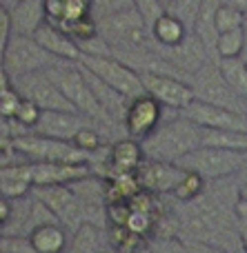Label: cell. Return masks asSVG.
I'll list each match as a JSON object with an SVG mask.
<instances>
[{"label":"cell","instance_id":"46","mask_svg":"<svg viewBox=\"0 0 247 253\" xmlns=\"http://www.w3.org/2000/svg\"><path fill=\"white\" fill-rule=\"evenodd\" d=\"M13 2H18V0H4V7H11Z\"/></svg>","mask_w":247,"mask_h":253},{"label":"cell","instance_id":"15","mask_svg":"<svg viewBox=\"0 0 247 253\" xmlns=\"http://www.w3.org/2000/svg\"><path fill=\"white\" fill-rule=\"evenodd\" d=\"M87 125H94L87 116L78 114V111H43L40 120L31 129V133H40L47 138L67 140L71 142L74 135Z\"/></svg>","mask_w":247,"mask_h":253},{"label":"cell","instance_id":"23","mask_svg":"<svg viewBox=\"0 0 247 253\" xmlns=\"http://www.w3.org/2000/svg\"><path fill=\"white\" fill-rule=\"evenodd\" d=\"M221 76L239 98L247 100V62L243 58H216Z\"/></svg>","mask_w":247,"mask_h":253},{"label":"cell","instance_id":"16","mask_svg":"<svg viewBox=\"0 0 247 253\" xmlns=\"http://www.w3.org/2000/svg\"><path fill=\"white\" fill-rule=\"evenodd\" d=\"M34 40L49 53V56L56 58V60L80 62V58H83V53H80V49H78V42H76L60 25H56V22L45 20L43 25L36 29Z\"/></svg>","mask_w":247,"mask_h":253},{"label":"cell","instance_id":"37","mask_svg":"<svg viewBox=\"0 0 247 253\" xmlns=\"http://www.w3.org/2000/svg\"><path fill=\"white\" fill-rule=\"evenodd\" d=\"M11 36V20H9V9L0 2V62H2V53L7 47V40Z\"/></svg>","mask_w":247,"mask_h":253},{"label":"cell","instance_id":"12","mask_svg":"<svg viewBox=\"0 0 247 253\" xmlns=\"http://www.w3.org/2000/svg\"><path fill=\"white\" fill-rule=\"evenodd\" d=\"M160 123H163V105L156 98H151L149 93H143V96L129 100L127 114L123 120V126L129 138L145 140L151 131H156Z\"/></svg>","mask_w":247,"mask_h":253},{"label":"cell","instance_id":"25","mask_svg":"<svg viewBox=\"0 0 247 253\" xmlns=\"http://www.w3.org/2000/svg\"><path fill=\"white\" fill-rule=\"evenodd\" d=\"M107 240L116 249V253H145L147 238L129 231L127 227H109L107 229Z\"/></svg>","mask_w":247,"mask_h":253},{"label":"cell","instance_id":"29","mask_svg":"<svg viewBox=\"0 0 247 253\" xmlns=\"http://www.w3.org/2000/svg\"><path fill=\"white\" fill-rule=\"evenodd\" d=\"M165 11L172 13L174 18H178V20L192 31L196 18H198V11H200V0H172V2L165 7Z\"/></svg>","mask_w":247,"mask_h":253},{"label":"cell","instance_id":"6","mask_svg":"<svg viewBox=\"0 0 247 253\" xmlns=\"http://www.w3.org/2000/svg\"><path fill=\"white\" fill-rule=\"evenodd\" d=\"M53 62H56V58L49 56L34 40V36L11 34L7 40V47H4L0 67L9 78H20V76L47 69Z\"/></svg>","mask_w":247,"mask_h":253},{"label":"cell","instance_id":"19","mask_svg":"<svg viewBox=\"0 0 247 253\" xmlns=\"http://www.w3.org/2000/svg\"><path fill=\"white\" fill-rule=\"evenodd\" d=\"M7 9H9V20H11V34L34 36L36 29L47 20L45 0H18Z\"/></svg>","mask_w":247,"mask_h":253},{"label":"cell","instance_id":"27","mask_svg":"<svg viewBox=\"0 0 247 253\" xmlns=\"http://www.w3.org/2000/svg\"><path fill=\"white\" fill-rule=\"evenodd\" d=\"M243 18H245V13L241 11V9H236L234 4L223 0V2L216 7V11H214V27H216L218 34L234 31V29H241Z\"/></svg>","mask_w":247,"mask_h":253},{"label":"cell","instance_id":"41","mask_svg":"<svg viewBox=\"0 0 247 253\" xmlns=\"http://www.w3.org/2000/svg\"><path fill=\"white\" fill-rule=\"evenodd\" d=\"M239 173H241V180H239V189H241V191H239V196L247 202V167L243 171H239Z\"/></svg>","mask_w":247,"mask_h":253},{"label":"cell","instance_id":"8","mask_svg":"<svg viewBox=\"0 0 247 253\" xmlns=\"http://www.w3.org/2000/svg\"><path fill=\"white\" fill-rule=\"evenodd\" d=\"M80 65L87 71H92L96 78H100L105 84H109L111 89H116L127 100H134V98L145 93L141 74L114 56H83Z\"/></svg>","mask_w":247,"mask_h":253},{"label":"cell","instance_id":"7","mask_svg":"<svg viewBox=\"0 0 247 253\" xmlns=\"http://www.w3.org/2000/svg\"><path fill=\"white\" fill-rule=\"evenodd\" d=\"M190 84H192V91H194L196 100H203L214 107H223V109H230V111H236V114L247 116V100L239 98L232 91V87L221 76V69H218L216 60H209L205 67H200L190 78Z\"/></svg>","mask_w":247,"mask_h":253},{"label":"cell","instance_id":"13","mask_svg":"<svg viewBox=\"0 0 247 253\" xmlns=\"http://www.w3.org/2000/svg\"><path fill=\"white\" fill-rule=\"evenodd\" d=\"M187 120L198 125L200 129H230V131H247V116L236 111L214 107L209 102L194 100L181 111Z\"/></svg>","mask_w":247,"mask_h":253},{"label":"cell","instance_id":"43","mask_svg":"<svg viewBox=\"0 0 247 253\" xmlns=\"http://www.w3.org/2000/svg\"><path fill=\"white\" fill-rule=\"evenodd\" d=\"M241 34H243V42H245V47H243V60L247 62V13H245V18H243V25H241Z\"/></svg>","mask_w":247,"mask_h":253},{"label":"cell","instance_id":"39","mask_svg":"<svg viewBox=\"0 0 247 253\" xmlns=\"http://www.w3.org/2000/svg\"><path fill=\"white\" fill-rule=\"evenodd\" d=\"M11 211H13V200L0 196V227H4V224L9 222V218H11Z\"/></svg>","mask_w":247,"mask_h":253},{"label":"cell","instance_id":"32","mask_svg":"<svg viewBox=\"0 0 247 253\" xmlns=\"http://www.w3.org/2000/svg\"><path fill=\"white\" fill-rule=\"evenodd\" d=\"M0 253H36L31 247L29 236H20V233H2L0 236Z\"/></svg>","mask_w":247,"mask_h":253},{"label":"cell","instance_id":"44","mask_svg":"<svg viewBox=\"0 0 247 253\" xmlns=\"http://www.w3.org/2000/svg\"><path fill=\"white\" fill-rule=\"evenodd\" d=\"M7 151H11V138L0 133V156H2V153H7Z\"/></svg>","mask_w":247,"mask_h":253},{"label":"cell","instance_id":"45","mask_svg":"<svg viewBox=\"0 0 247 253\" xmlns=\"http://www.w3.org/2000/svg\"><path fill=\"white\" fill-rule=\"evenodd\" d=\"M225 2L234 4L236 9H241V11H243V13H247V0H225Z\"/></svg>","mask_w":247,"mask_h":253},{"label":"cell","instance_id":"14","mask_svg":"<svg viewBox=\"0 0 247 253\" xmlns=\"http://www.w3.org/2000/svg\"><path fill=\"white\" fill-rule=\"evenodd\" d=\"M183 173H185V169H181L176 162H160L145 158L134 175L138 180V187L158 196V193H172L178 180L183 178Z\"/></svg>","mask_w":247,"mask_h":253},{"label":"cell","instance_id":"31","mask_svg":"<svg viewBox=\"0 0 247 253\" xmlns=\"http://www.w3.org/2000/svg\"><path fill=\"white\" fill-rule=\"evenodd\" d=\"M71 142L76 144V147L80 149V151L89 153V156H94L96 151H100L102 149V135H100V129H98L96 125H87L85 129H80L78 133L74 135V140Z\"/></svg>","mask_w":247,"mask_h":253},{"label":"cell","instance_id":"21","mask_svg":"<svg viewBox=\"0 0 247 253\" xmlns=\"http://www.w3.org/2000/svg\"><path fill=\"white\" fill-rule=\"evenodd\" d=\"M151 38H154V42L158 44V47H176V44H181L183 40L190 36V29H187L185 25H183L178 18H174L172 13L165 11L163 16L158 18V20L151 25Z\"/></svg>","mask_w":247,"mask_h":253},{"label":"cell","instance_id":"22","mask_svg":"<svg viewBox=\"0 0 247 253\" xmlns=\"http://www.w3.org/2000/svg\"><path fill=\"white\" fill-rule=\"evenodd\" d=\"M200 147L230 149V151H245L247 153V131L203 129L200 131Z\"/></svg>","mask_w":247,"mask_h":253},{"label":"cell","instance_id":"26","mask_svg":"<svg viewBox=\"0 0 247 253\" xmlns=\"http://www.w3.org/2000/svg\"><path fill=\"white\" fill-rule=\"evenodd\" d=\"M203 191H205V180L198 173H194V171H185L183 178L178 180V184L174 187L172 196L178 202H185L187 205V202H194L196 198H200Z\"/></svg>","mask_w":247,"mask_h":253},{"label":"cell","instance_id":"30","mask_svg":"<svg viewBox=\"0 0 247 253\" xmlns=\"http://www.w3.org/2000/svg\"><path fill=\"white\" fill-rule=\"evenodd\" d=\"M134 7V0H89V11H92L94 20H102V18L116 16V13L129 11Z\"/></svg>","mask_w":247,"mask_h":253},{"label":"cell","instance_id":"2","mask_svg":"<svg viewBox=\"0 0 247 253\" xmlns=\"http://www.w3.org/2000/svg\"><path fill=\"white\" fill-rule=\"evenodd\" d=\"M49 74V78L56 83V87L62 91V96L69 100V105L74 107L78 114L87 116L94 125L100 129V126H114L109 118L102 114L100 105L96 102L94 98V91L89 87L87 78H85L83 69H80L78 62H62V60H56L51 67L45 69Z\"/></svg>","mask_w":247,"mask_h":253},{"label":"cell","instance_id":"42","mask_svg":"<svg viewBox=\"0 0 247 253\" xmlns=\"http://www.w3.org/2000/svg\"><path fill=\"white\" fill-rule=\"evenodd\" d=\"M9 89H11V78H9V76L2 71V67H0V96L7 93Z\"/></svg>","mask_w":247,"mask_h":253},{"label":"cell","instance_id":"36","mask_svg":"<svg viewBox=\"0 0 247 253\" xmlns=\"http://www.w3.org/2000/svg\"><path fill=\"white\" fill-rule=\"evenodd\" d=\"M147 253H187V247L176 238H158L147 247Z\"/></svg>","mask_w":247,"mask_h":253},{"label":"cell","instance_id":"24","mask_svg":"<svg viewBox=\"0 0 247 253\" xmlns=\"http://www.w3.org/2000/svg\"><path fill=\"white\" fill-rule=\"evenodd\" d=\"M69 253H100L102 251V227L83 222L74 229V238L67 245Z\"/></svg>","mask_w":247,"mask_h":253},{"label":"cell","instance_id":"11","mask_svg":"<svg viewBox=\"0 0 247 253\" xmlns=\"http://www.w3.org/2000/svg\"><path fill=\"white\" fill-rule=\"evenodd\" d=\"M143 80V89L145 93H149L151 98L160 102L163 107L169 109L183 111L190 102H194V91H192V84L183 78L176 76H163V74H141Z\"/></svg>","mask_w":247,"mask_h":253},{"label":"cell","instance_id":"20","mask_svg":"<svg viewBox=\"0 0 247 253\" xmlns=\"http://www.w3.org/2000/svg\"><path fill=\"white\" fill-rule=\"evenodd\" d=\"M29 240L36 253H62L67 249V231L60 222H47L31 229Z\"/></svg>","mask_w":247,"mask_h":253},{"label":"cell","instance_id":"38","mask_svg":"<svg viewBox=\"0 0 247 253\" xmlns=\"http://www.w3.org/2000/svg\"><path fill=\"white\" fill-rule=\"evenodd\" d=\"M185 247H187V253H230L223 249V247L209 245V242H203V240H192Z\"/></svg>","mask_w":247,"mask_h":253},{"label":"cell","instance_id":"9","mask_svg":"<svg viewBox=\"0 0 247 253\" xmlns=\"http://www.w3.org/2000/svg\"><path fill=\"white\" fill-rule=\"evenodd\" d=\"M11 87L25 100L34 102L40 111H76L45 69L20 76V78H11Z\"/></svg>","mask_w":247,"mask_h":253},{"label":"cell","instance_id":"4","mask_svg":"<svg viewBox=\"0 0 247 253\" xmlns=\"http://www.w3.org/2000/svg\"><path fill=\"white\" fill-rule=\"evenodd\" d=\"M176 165L185 171L198 173L205 182L230 178L247 167L245 151H230V149H214V147H198L176 160Z\"/></svg>","mask_w":247,"mask_h":253},{"label":"cell","instance_id":"34","mask_svg":"<svg viewBox=\"0 0 247 253\" xmlns=\"http://www.w3.org/2000/svg\"><path fill=\"white\" fill-rule=\"evenodd\" d=\"M134 7H136V11L143 16V20H145V25L149 27V29L165 13V7L160 4V0H134Z\"/></svg>","mask_w":247,"mask_h":253},{"label":"cell","instance_id":"5","mask_svg":"<svg viewBox=\"0 0 247 253\" xmlns=\"http://www.w3.org/2000/svg\"><path fill=\"white\" fill-rule=\"evenodd\" d=\"M11 147L16 153L27 158L29 162H62V165H78V162H89L92 156L80 151L74 142L67 140L47 138L40 133H22L11 138Z\"/></svg>","mask_w":247,"mask_h":253},{"label":"cell","instance_id":"35","mask_svg":"<svg viewBox=\"0 0 247 253\" xmlns=\"http://www.w3.org/2000/svg\"><path fill=\"white\" fill-rule=\"evenodd\" d=\"M20 102H22V96L16 91V89H9L7 93H2L0 96V118L2 120H13L16 118V111H18V107H20Z\"/></svg>","mask_w":247,"mask_h":253},{"label":"cell","instance_id":"40","mask_svg":"<svg viewBox=\"0 0 247 253\" xmlns=\"http://www.w3.org/2000/svg\"><path fill=\"white\" fill-rule=\"evenodd\" d=\"M239 242L243 247V251L247 253V218L239 220Z\"/></svg>","mask_w":247,"mask_h":253},{"label":"cell","instance_id":"10","mask_svg":"<svg viewBox=\"0 0 247 253\" xmlns=\"http://www.w3.org/2000/svg\"><path fill=\"white\" fill-rule=\"evenodd\" d=\"M31 196L43 202L62 227H80L85 222V207L67 184H43L31 187Z\"/></svg>","mask_w":247,"mask_h":253},{"label":"cell","instance_id":"28","mask_svg":"<svg viewBox=\"0 0 247 253\" xmlns=\"http://www.w3.org/2000/svg\"><path fill=\"white\" fill-rule=\"evenodd\" d=\"M243 34L241 29L234 31H225V34H218L216 38V58H241L243 56Z\"/></svg>","mask_w":247,"mask_h":253},{"label":"cell","instance_id":"3","mask_svg":"<svg viewBox=\"0 0 247 253\" xmlns=\"http://www.w3.org/2000/svg\"><path fill=\"white\" fill-rule=\"evenodd\" d=\"M96 29L98 36L109 44L111 56L141 51V49H147L151 44V31L136 9L96 20Z\"/></svg>","mask_w":247,"mask_h":253},{"label":"cell","instance_id":"18","mask_svg":"<svg viewBox=\"0 0 247 253\" xmlns=\"http://www.w3.org/2000/svg\"><path fill=\"white\" fill-rule=\"evenodd\" d=\"M145 160L143 153L141 140L134 138H120L107 151V173L102 178H114V175H123V173H136V169L141 167V162Z\"/></svg>","mask_w":247,"mask_h":253},{"label":"cell","instance_id":"17","mask_svg":"<svg viewBox=\"0 0 247 253\" xmlns=\"http://www.w3.org/2000/svg\"><path fill=\"white\" fill-rule=\"evenodd\" d=\"M31 171V187L43 184H71L80 178H87L92 171L89 162L78 165H62V162H29Z\"/></svg>","mask_w":247,"mask_h":253},{"label":"cell","instance_id":"1","mask_svg":"<svg viewBox=\"0 0 247 253\" xmlns=\"http://www.w3.org/2000/svg\"><path fill=\"white\" fill-rule=\"evenodd\" d=\"M200 126L178 114V118L169 123H160L156 131H151L141 147L145 158L160 162H176L190 151L200 147Z\"/></svg>","mask_w":247,"mask_h":253},{"label":"cell","instance_id":"33","mask_svg":"<svg viewBox=\"0 0 247 253\" xmlns=\"http://www.w3.org/2000/svg\"><path fill=\"white\" fill-rule=\"evenodd\" d=\"M154 224H156L154 213H138V211H132V215H129V220H127L125 227H127L129 231L138 233V236L147 238L151 231H154Z\"/></svg>","mask_w":247,"mask_h":253}]
</instances>
